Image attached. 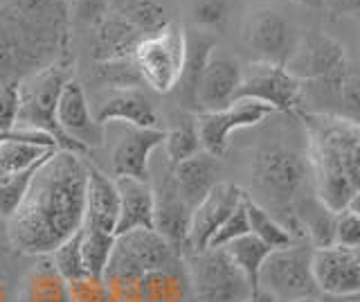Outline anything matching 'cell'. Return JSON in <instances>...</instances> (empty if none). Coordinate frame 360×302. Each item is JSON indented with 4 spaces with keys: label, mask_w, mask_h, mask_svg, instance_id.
<instances>
[{
    "label": "cell",
    "mask_w": 360,
    "mask_h": 302,
    "mask_svg": "<svg viewBox=\"0 0 360 302\" xmlns=\"http://www.w3.org/2000/svg\"><path fill=\"white\" fill-rule=\"evenodd\" d=\"M88 167L82 153L56 149L32 174L27 192L7 219L11 248L43 257L82 228L86 210Z\"/></svg>",
    "instance_id": "6da1fadb"
},
{
    "label": "cell",
    "mask_w": 360,
    "mask_h": 302,
    "mask_svg": "<svg viewBox=\"0 0 360 302\" xmlns=\"http://www.w3.org/2000/svg\"><path fill=\"white\" fill-rule=\"evenodd\" d=\"M304 127L315 199L338 215L360 192V125L338 113H304Z\"/></svg>",
    "instance_id": "7a4b0ae2"
},
{
    "label": "cell",
    "mask_w": 360,
    "mask_h": 302,
    "mask_svg": "<svg viewBox=\"0 0 360 302\" xmlns=\"http://www.w3.org/2000/svg\"><path fill=\"white\" fill-rule=\"evenodd\" d=\"M311 178L307 153H302L288 144L270 142L257 149L250 163V187L252 194H248L259 206L266 208L275 219L284 215L286 228L295 237L297 230V199L304 185Z\"/></svg>",
    "instance_id": "3957f363"
},
{
    "label": "cell",
    "mask_w": 360,
    "mask_h": 302,
    "mask_svg": "<svg viewBox=\"0 0 360 302\" xmlns=\"http://www.w3.org/2000/svg\"><path fill=\"white\" fill-rule=\"evenodd\" d=\"M70 80H75L72 61L63 57V54L59 59H54L52 63L34 70L27 77H22L18 82L20 106H18L16 129L48 133L50 138L56 140L59 149L82 153L70 140L65 138V133L59 127V120H56V108H59L63 86Z\"/></svg>",
    "instance_id": "277c9868"
},
{
    "label": "cell",
    "mask_w": 360,
    "mask_h": 302,
    "mask_svg": "<svg viewBox=\"0 0 360 302\" xmlns=\"http://www.w3.org/2000/svg\"><path fill=\"white\" fill-rule=\"evenodd\" d=\"M88 185H86V210L82 221V248L90 275L101 277L117 239L120 219V196L112 176L101 172L97 165L88 163Z\"/></svg>",
    "instance_id": "5b68a950"
},
{
    "label": "cell",
    "mask_w": 360,
    "mask_h": 302,
    "mask_svg": "<svg viewBox=\"0 0 360 302\" xmlns=\"http://www.w3.org/2000/svg\"><path fill=\"white\" fill-rule=\"evenodd\" d=\"M187 277L198 302H243L257 291L223 248L189 253Z\"/></svg>",
    "instance_id": "8992f818"
},
{
    "label": "cell",
    "mask_w": 360,
    "mask_h": 302,
    "mask_svg": "<svg viewBox=\"0 0 360 302\" xmlns=\"http://www.w3.org/2000/svg\"><path fill=\"white\" fill-rule=\"evenodd\" d=\"M131 61L140 82L153 93L167 95L176 91L185 63V30L172 20L162 32L144 37L133 50Z\"/></svg>",
    "instance_id": "52a82bcc"
},
{
    "label": "cell",
    "mask_w": 360,
    "mask_h": 302,
    "mask_svg": "<svg viewBox=\"0 0 360 302\" xmlns=\"http://www.w3.org/2000/svg\"><path fill=\"white\" fill-rule=\"evenodd\" d=\"M149 185L153 192V228L172 244V248L183 255L187 253L191 208L178 192L174 165L169 163L162 147L155 149L149 163Z\"/></svg>",
    "instance_id": "ba28073f"
},
{
    "label": "cell",
    "mask_w": 360,
    "mask_h": 302,
    "mask_svg": "<svg viewBox=\"0 0 360 302\" xmlns=\"http://www.w3.org/2000/svg\"><path fill=\"white\" fill-rule=\"evenodd\" d=\"M313 248L292 241L286 248L270 251L259 271L257 289L275 298L277 302H290L297 298L318 296V287L311 268Z\"/></svg>",
    "instance_id": "9c48e42d"
},
{
    "label": "cell",
    "mask_w": 360,
    "mask_h": 302,
    "mask_svg": "<svg viewBox=\"0 0 360 302\" xmlns=\"http://www.w3.org/2000/svg\"><path fill=\"white\" fill-rule=\"evenodd\" d=\"M286 68L300 82L318 84L338 95L349 77V59L340 41L329 34H311L307 39H300V46L286 63Z\"/></svg>",
    "instance_id": "30bf717a"
},
{
    "label": "cell",
    "mask_w": 360,
    "mask_h": 302,
    "mask_svg": "<svg viewBox=\"0 0 360 302\" xmlns=\"http://www.w3.org/2000/svg\"><path fill=\"white\" fill-rule=\"evenodd\" d=\"M59 48L25 30L16 18H0V86L20 82L22 77L52 63Z\"/></svg>",
    "instance_id": "8fae6325"
},
{
    "label": "cell",
    "mask_w": 360,
    "mask_h": 302,
    "mask_svg": "<svg viewBox=\"0 0 360 302\" xmlns=\"http://www.w3.org/2000/svg\"><path fill=\"white\" fill-rule=\"evenodd\" d=\"M304 82H300L286 65L270 61H252L243 68L236 99H252L266 104L275 113H292L302 104Z\"/></svg>",
    "instance_id": "7c38bea8"
},
{
    "label": "cell",
    "mask_w": 360,
    "mask_h": 302,
    "mask_svg": "<svg viewBox=\"0 0 360 302\" xmlns=\"http://www.w3.org/2000/svg\"><path fill=\"white\" fill-rule=\"evenodd\" d=\"M104 140H110L108 161L112 176H131L146 181L151 156L155 149L162 147L167 129H144L122 125V122H108V125H104Z\"/></svg>",
    "instance_id": "4fadbf2b"
},
{
    "label": "cell",
    "mask_w": 360,
    "mask_h": 302,
    "mask_svg": "<svg viewBox=\"0 0 360 302\" xmlns=\"http://www.w3.org/2000/svg\"><path fill=\"white\" fill-rule=\"evenodd\" d=\"M243 43L257 52V61L286 65L300 46V34L290 20L273 7H257L243 20Z\"/></svg>",
    "instance_id": "5bb4252c"
},
{
    "label": "cell",
    "mask_w": 360,
    "mask_h": 302,
    "mask_svg": "<svg viewBox=\"0 0 360 302\" xmlns=\"http://www.w3.org/2000/svg\"><path fill=\"white\" fill-rule=\"evenodd\" d=\"M275 111L252 102V99H234L230 106L221 111H207V113H196V129L200 138L202 151H207L214 158H223L228 153L230 138L234 131L257 127L259 122L273 115Z\"/></svg>",
    "instance_id": "9a60e30c"
},
{
    "label": "cell",
    "mask_w": 360,
    "mask_h": 302,
    "mask_svg": "<svg viewBox=\"0 0 360 302\" xmlns=\"http://www.w3.org/2000/svg\"><path fill=\"white\" fill-rule=\"evenodd\" d=\"M245 196V189L219 181L210 189V194L200 201V203L191 210V221H189V237H187V253H198L205 251L217 230L223 226V221L228 219L232 212L239 208V203Z\"/></svg>",
    "instance_id": "2e32d148"
},
{
    "label": "cell",
    "mask_w": 360,
    "mask_h": 302,
    "mask_svg": "<svg viewBox=\"0 0 360 302\" xmlns=\"http://www.w3.org/2000/svg\"><path fill=\"white\" fill-rule=\"evenodd\" d=\"M56 120H59V127L65 133V138L82 153H86L88 149L104 147V125H99L95 113L90 111L86 93L79 82L70 80L63 86L59 108H56Z\"/></svg>",
    "instance_id": "e0dca14e"
},
{
    "label": "cell",
    "mask_w": 360,
    "mask_h": 302,
    "mask_svg": "<svg viewBox=\"0 0 360 302\" xmlns=\"http://www.w3.org/2000/svg\"><path fill=\"white\" fill-rule=\"evenodd\" d=\"M311 268L318 294L333 298L360 294V264L354 251L335 244L324 246V248H313Z\"/></svg>",
    "instance_id": "ac0fdd59"
},
{
    "label": "cell",
    "mask_w": 360,
    "mask_h": 302,
    "mask_svg": "<svg viewBox=\"0 0 360 302\" xmlns=\"http://www.w3.org/2000/svg\"><path fill=\"white\" fill-rule=\"evenodd\" d=\"M243 65L232 54L212 52V57L200 75L196 88V113H207V111H221L230 106L241 86Z\"/></svg>",
    "instance_id": "d6986e66"
},
{
    "label": "cell",
    "mask_w": 360,
    "mask_h": 302,
    "mask_svg": "<svg viewBox=\"0 0 360 302\" xmlns=\"http://www.w3.org/2000/svg\"><path fill=\"white\" fill-rule=\"evenodd\" d=\"M95 118L99 125L122 122V125H131V127L160 129V115H158L151 97L140 86L112 88L108 97L95 111Z\"/></svg>",
    "instance_id": "ffe728a7"
},
{
    "label": "cell",
    "mask_w": 360,
    "mask_h": 302,
    "mask_svg": "<svg viewBox=\"0 0 360 302\" xmlns=\"http://www.w3.org/2000/svg\"><path fill=\"white\" fill-rule=\"evenodd\" d=\"M115 246L142 273L183 264V255H178L172 248V244H169L155 228L131 230V232L117 234Z\"/></svg>",
    "instance_id": "44dd1931"
},
{
    "label": "cell",
    "mask_w": 360,
    "mask_h": 302,
    "mask_svg": "<svg viewBox=\"0 0 360 302\" xmlns=\"http://www.w3.org/2000/svg\"><path fill=\"white\" fill-rule=\"evenodd\" d=\"M120 196L117 234L153 228V192L149 181L131 176H112Z\"/></svg>",
    "instance_id": "7402d4cb"
},
{
    "label": "cell",
    "mask_w": 360,
    "mask_h": 302,
    "mask_svg": "<svg viewBox=\"0 0 360 302\" xmlns=\"http://www.w3.org/2000/svg\"><path fill=\"white\" fill-rule=\"evenodd\" d=\"M214 50H217V39H214L212 32H202L196 27L185 30V63L180 82L176 86L185 108L196 111V88Z\"/></svg>",
    "instance_id": "603a6c76"
},
{
    "label": "cell",
    "mask_w": 360,
    "mask_h": 302,
    "mask_svg": "<svg viewBox=\"0 0 360 302\" xmlns=\"http://www.w3.org/2000/svg\"><path fill=\"white\" fill-rule=\"evenodd\" d=\"M174 178L180 196L194 210L219 183V158H214L207 151H198L191 158L174 165Z\"/></svg>",
    "instance_id": "cb8c5ba5"
},
{
    "label": "cell",
    "mask_w": 360,
    "mask_h": 302,
    "mask_svg": "<svg viewBox=\"0 0 360 302\" xmlns=\"http://www.w3.org/2000/svg\"><path fill=\"white\" fill-rule=\"evenodd\" d=\"M93 27L95 30H93V43H90V48H93L95 63L131 59L133 50L142 41V37L129 25V20L122 14L115 18L104 16Z\"/></svg>",
    "instance_id": "d4e9b609"
},
{
    "label": "cell",
    "mask_w": 360,
    "mask_h": 302,
    "mask_svg": "<svg viewBox=\"0 0 360 302\" xmlns=\"http://www.w3.org/2000/svg\"><path fill=\"white\" fill-rule=\"evenodd\" d=\"M18 302H70V282L56 271L50 255L37 257L20 282Z\"/></svg>",
    "instance_id": "484cf974"
},
{
    "label": "cell",
    "mask_w": 360,
    "mask_h": 302,
    "mask_svg": "<svg viewBox=\"0 0 360 302\" xmlns=\"http://www.w3.org/2000/svg\"><path fill=\"white\" fill-rule=\"evenodd\" d=\"M189 294L191 287L185 262L142 275V302H187Z\"/></svg>",
    "instance_id": "4316f807"
},
{
    "label": "cell",
    "mask_w": 360,
    "mask_h": 302,
    "mask_svg": "<svg viewBox=\"0 0 360 302\" xmlns=\"http://www.w3.org/2000/svg\"><path fill=\"white\" fill-rule=\"evenodd\" d=\"M245 212H248V223H250V232L257 239H262L270 251L286 248V246L295 241V237H292L284 223L275 219L266 208L259 206L257 201H252L248 196V192H245Z\"/></svg>",
    "instance_id": "83f0119b"
},
{
    "label": "cell",
    "mask_w": 360,
    "mask_h": 302,
    "mask_svg": "<svg viewBox=\"0 0 360 302\" xmlns=\"http://www.w3.org/2000/svg\"><path fill=\"white\" fill-rule=\"evenodd\" d=\"M223 251L230 255V260L241 268L245 277L250 279L252 287L257 289L259 271H262V266L270 253L268 246L262 239H257L252 232H248L243 237L230 241L228 246H223Z\"/></svg>",
    "instance_id": "f1b7e54d"
},
{
    "label": "cell",
    "mask_w": 360,
    "mask_h": 302,
    "mask_svg": "<svg viewBox=\"0 0 360 302\" xmlns=\"http://www.w3.org/2000/svg\"><path fill=\"white\" fill-rule=\"evenodd\" d=\"M122 16L129 20V25L142 39L158 34L172 23L167 16V9L158 0H129L122 9Z\"/></svg>",
    "instance_id": "f546056e"
},
{
    "label": "cell",
    "mask_w": 360,
    "mask_h": 302,
    "mask_svg": "<svg viewBox=\"0 0 360 302\" xmlns=\"http://www.w3.org/2000/svg\"><path fill=\"white\" fill-rule=\"evenodd\" d=\"M162 151L172 165L183 163V161L191 158V156H196L198 151H202L198 129H196V120H187V122H183V125L165 131Z\"/></svg>",
    "instance_id": "4dcf8cb0"
},
{
    "label": "cell",
    "mask_w": 360,
    "mask_h": 302,
    "mask_svg": "<svg viewBox=\"0 0 360 302\" xmlns=\"http://www.w3.org/2000/svg\"><path fill=\"white\" fill-rule=\"evenodd\" d=\"M50 260L56 266V271H59L68 282H77V279H84L90 275L86 266L84 248H82V232L79 230L50 255Z\"/></svg>",
    "instance_id": "1f68e13d"
},
{
    "label": "cell",
    "mask_w": 360,
    "mask_h": 302,
    "mask_svg": "<svg viewBox=\"0 0 360 302\" xmlns=\"http://www.w3.org/2000/svg\"><path fill=\"white\" fill-rule=\"evenodd\" d=\"M230 18V0H194L191 5V20L194 27L202 32H217Z\"/></svg>",
    "instance_id": "d6a6232c"
},
{
    "label": "cell",
    "mask_w": 360,
    "mask_h": 302,
    "mask_svg": "<svg viewBox=\"0 0 360 302\" xmlns=\"http://www.w3.org/2000/svg\"><path fill=\"white\" fill-rule=\"evenodd\" d=\"M32 174H34V170L16 174V176L0 178V217L5 221L14 215L16 208L20 206L22 196L27 192V185L32 181Z\"/></svg>",
    "instance_id": "836d02e7"
},
{
    "label": "cell",
    "mask_w": 360,
    "mask_h": 302,
    "mask_svg": "<svg viewBox=\"0 0 360 302\" xmlns=\"http://www.w3.org/2000/svg\"><path fill=\"white\" fill-rule=\"evenodd\" d=\"M250 232V223H248V212H245V196L239 203L232 215L223 221V226L217 230V234L212 237L207 248H223V246H228L230 241L243 237V234Z\"/></svg>",
    "instance_id": "e575fe53"
},
{
    "label": "cell",
    "mask_w": 360,
    "mask_h": 302,
    "mask_svg": "<svg viewBox=\"0 0 360 302\" xmlns=\"http://www.w3.org/2000/svg\"><path fill=\"white\" fill-rule=\"evenodd\" d=\"M70 302H115L101 277L88 275L70 282Z\"/></svg>",
    "instance_id": "d590c367"
},
{
    "label": "cell",
    "mask_w": 360,
    "mask_h": 302,
    "mask_svg": "<svg viewBox=\"0 0 360 302\" xmlns=\"http://www.w3.org/2000/svg\"><path fill=\"white\" fill-rule=\"evenodd\" d=\"M333 244L342 246V248H349V251L360 248V219L354 215V212L342 210L335 215Z\"/></svg>",
    "instance_id": "8d00e7d4"
},
{
    "label": "cell",
    "mask_w": 360,
    "mask_h": 302,
    "mask_svg": "<svg viewBox=\"0 0 360 302\" xmlns=\"http://www.w3.org/2000/svg\"><path fill=\"white\" fill-rule=\"evenodd\" d=\"M18 106H20L18 82L0 86V133H7V131L16 129V125H18Z\"/></svg>",
    "instance_id": "74e56055"
},
{
    "label": "cell",
    "mask_w": 360,
    "mask_h": 302,
    "mask_svg": "<svg viewBox=\"0 0 360 302\" xmlns=\"http://www.w3.org/2000/svg\"><path fill=\"white\" fill-rule=\"evenodd\" d=\"M338 99H340V104H342V113H338V115L360 125V75L349 73L342 88L338 91Z\"/></svg>",
    "instance_id": "f35d334b"
},
{
    "label": "cell",
    "mask_w": 360,
    "mask_h": 302,
    "mask_svg": "<svg viewBox=\"0 0 360 302\" xmlns=\"http://www.w3.org/2000/svg\"><path fill=\"white\" fill-rule=\"evenodd\" d=\"M72 14L84 23L97 25L106 16V0H72Z\"/></svg>",
    "instance_id": "ab89813d"
},
{
    "label": "cell",
    "mask_w": 360,
    "mask_h": 302,
    "mask_svg": "<svg viewBox=\"0 0 360 302\" xmlns=\"http://www.w3.org/2000/svg\"><path fill=\"white\" fill-rule=\"evenodd\" d=\"M324 9L338 16H360V0H324Z\"/></svg>",
    "instance_id": "60d3db41"
},
{
    "label": "cell",
    "mask_w": 360,
    "mask_h": 302,
    "mask_svg": "<svg viewBox=\"0 0 360 302\" xmlns=\"http://www.w3.org/2000/svg\"><path fill=\"white\" fill-rule=\"evenodd\" d=\"M290 3L309 7V9H324V0H290Z\"/></svg>",
    "instance_id": "b9f144b4"
},
{
    "label": "cell",
    "mask_w": 360,
    "mask_h": 302,
    "mask_svg": "<svg viewBox=\"0 0 360 302\" xmlns=\"http://www.w3.org/2000/svg\"><path fill=\"white\" fill-rule=\"evenodd\" d=\"M345 210H349V212H354V215L360 219V192H356L354 196H352V201L347 203V208Z\"/></svg>",
    "instance_id": "7bdbcfd3"
},
{
    "label": "cell",
    "mask_w": 360,
    "mask_h": 302,
    "mask_svg": "<svg viewBox=\"0 0 360 302\" xmlns=\"http://www.w3.org/2000/svg\"><path fill=\"white\" fill-rule=\"evenodd\" d=\"M243 302H277L275 298H270L268 294H264V291H255V294L250 296V298H248V300H243Z\"/></svg>",
    "instance_id": "ee69618b"
},
{
    "label": "cell",
    "mask_w": 360,
    "mask_h": 302,
    "mask_svg": "<svg viewBox=\"0 0 360 302\" xmlns=\"http://www.w3.org/2000/svg\"><path fill=\"white\" fill-rule=\"evenodd\" d=\"M290 302H320L318 296H309V298H297V300H290Z\"/></svg>",
    "instance_id": "f6af8a7d"
},
{
    "label": "cell",
    "mask_w": 360,
    "mask_h": 302,
    "mask_svg": "<svg viewBox=\"0 0 360 302\" xmlns=\"http://www.w3.org/2000/svg\"><path fill=\"white\" fill-rule=\"evenodd\" d=\"M354 253H356V257H358V264H360V248H356Z\"/></svg>",
    "instance_id": "bcb514c9"
}]
</instances>
